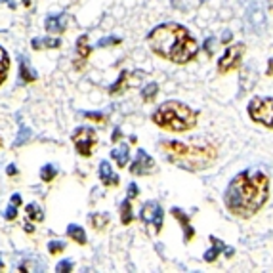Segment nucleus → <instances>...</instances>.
Returning <instances> with one entry per match:
<instances>
[{"mask_svg":"<svg viewBox=\"0 0 273 273\" xmlns=\"http://www.w3.org/2000/svg\"><path fill=\"white\" fill-rule=\"evenodd\" d=\"M73 143H75L76 151L82 155V157H92L94 147L98 143V136H96L94 128L90 126H78L75 132H73Z\"/></svg>","mask_w":273,"mask_h":273,"instance_id":"0eeeda50","label":"nucleus"},{"mask_svg":"<svg viewBox=\"0 0 273 273\" xmlns=\"http://www.w3.org/2000/svg\"><path fill=\"white\" fill-rule=\"evenodd\" d=\"M210 243H212V248H208L207 252H205V262H208V264H212V262H216V258L220 256V252H222V248H226L224 246V243L222 241H218L216 237H210Z\"/></svg>","mask_w":273,"mask_h":273,"instance_id":"dca6fc26","label":"nucleus"},{"mask_svg":"<svg viewBox=\"0 0 273 273\" xmlns=\"http://www.w3.org/2000/svg\"><path fill=\"white\" fill-rule=\"evenodd\" d=\"M67 235L71 237L75 243H78V245H86V231H84V227H80V226H76V224H69L67 226Z\"/></svg>","mask_w":273,"mask_h":273,"instance_id":"f3484780","label":"nucleus"},{"mask_svg":"<svg viewBox=\"0 0 273 273\" xmlns=\"http://www.w3.org/2000/svg\"><path fill=\"white\" fill-rule=\"evenodd\" d=\"M245 50L246 46L243 42H239V44H233V46H229L224 52V56L218 59V71L224 75V73H229V71H233L237 67L241 65V59L245 56Z\"/></svg>","mask_w":273,"mask_h":273,"instance_id":"6e6552de","label":"nucleus"},{"mask_svg":"<svg viewBox=\"0 0 273 273\" xmlns=\"http://www.w3.org/2000/svg\"><path fill=\"white\" fill-rule=\"evenodd\" d=\"M0 2H4V0H0Z\"/></svg>","mask_w":273,"mask_h":273,"instance_id":"a19ab883","label":"nucleus"},{"mask_svg":"<svg viewBox=\"0 0 273 273\" xmlns=\"http://www.w3.org/2000/svg\"><path fill=\"white\" fill-rule=\"evenodd\" d=\"M172 216L176 218L179 222V226L184 227V231H186V241H191L193 235H195V229L191 227V222H189V216L184 212V210H179V208H172Z\"/></svg>","mask_w":273,"mask_h":273,"instance_id":"ddd939ff","label":"nucleus"},{"mask_svg":"<svg viewBox=\"0 0 273 273\" xmlns=\"http://www.w3.org/2000/svg\"><path fill=\"white\" fill-rule=\"evenodd\" d=\"M153 123L162 130L170 132H188L191 128L197 126L199 115L181 102H164L157 107V111L153 113Z\"/></svg>","mask_w":273,"mask_h":273,"instance_id":"20e7f679","label":"nucleus"},{"mask_svg":"<svg viewBox=\"0 0 273 273\" xmlns=\"http://www.w3.org/2000/svg\"><path fill=\"white\" fill-rule=\"evenodd\" d=\"M23 4H25V6L29 8V6H31V0H23Z\"/></svg>","mask_w":273,"mask_h":273,"instance_id":"4c0bfd02","label":"nucleus"},{"mask_svg":"<svg viewBox=\"0 0 273 273\" xmlns=\"http://www.w3.org/2000/svg\"><path fill=\"white\" fill-rule=\"evenodd\" d=\"M31 46H33V50H42V48H59L61 46V40H59V38H50V37L35 38V40L31 42Z\"/></svg>","mask_w":273,"mask_h":273,"instance_id":"a211bd4d","label":"nucleus"},{"mask_svg":"<svg viewBox=\"0 0 273 273\" xmlns=\"http://www.w3.org/2000/svg\"><path fill=\"white\" fill-rule=\"evenodd\" d=\"M153 170H155L153 157H151L147 151L140 149L138 155H136V159H134V162L130 164V174H134V176H149Z\"/></svg>","mask_w":273,"mask_h":273,"instance_id":"1a4fd4ad","label":"nucleus"},{"mask_svg":"<svg viewBox=\"0 0 273 273\" xmlns=\"http://www.w3.org/2000/svg\"><path fill=\"white\" fill-rule=\"evenodd\" d=\"M0 145H2V138H0Z\"/></svg>","mask_w":273,"mask_h":273,"instance_id":"ea45409f","label":"nucleus"},{"mask_svg":"<svg viewBox=\"0 0 273 273\" xmlns=\"http://www.w3.org/2000/svg\"><path fill=\"white\" fill-rule=\"evenodd\" d=\"M4 218H6V220H16V218H18V207L10 203V207L6 208V212H4Z\"/></svg>","mask_w":273,"mask_h":273,"instance_id":"c85d7f7f","label":"nucleus"},{"mask_svg":"<svg viewBox=\"0 0 273 273\" xmlns=\"http://www.w3.org/2000/svg\"><path fill=\"white\" fill-rule=\"evenodd\" d=\"M25 231H27V233H33V231H35V227L31 226V224H25Z\"/></svg>","mask_w":273,"mask_h":273,"instance_id":"f704fd0d","label":"nucleus"},{"mask_svg":"<svg viewBox=\"0 0 273 273\" xmlns=\"http://www.w3.org/2000/svg\"><path fill=\"white\" fill-rule=\"evenodd\" d=\"M109 44H121V38H117V37H113V38H102V40L98 42V46H100V48L109 46Z\"/></svg>","mask_w":273,"mask_h":273,"instance_id":"c756f323","label":"nucleus"},{"mask_svg":"<svg viewBox=\"0 0 273 273\" xmlns=\"http://www.w3.org/2000/svg\"><path fill=\"white\" fill-rule=\"evenodd\" d=\"M160 151L168 162L189 172L210 168L218 159V147L210 141H162Z\"/></svg>","mask_w":273,"mask_h":273,"instance_id":"7ed1b4c3","label":"nucleus"},{"mask_svg":"<svg viewBox=\"0 0 273 273\" xmlns=\"http://www.w3.org/2000/svg\"><path fill=\"white\" fill-rule=\"evenodd\" d=\"M10 203H12V205H16V207L19 208V205H21V195H19V193H14L12 199H10Z\"/></svg>","mask_w":273,"mask_h":273,"instance_id":"473e14b6","label":"nucleus"},{"mask_svg":"<svg viewBox=\"0 0 273 273\" xmlns=\"http://www.w3.org/2000/svg\"><path fill=\"white\" fill-rule=\"evenodd\" d=\"M140 218L143 222V226L147 229L149 235H157L162 227V220H164V212L160 208L159 203L155 201H147L140 210Z\"/></svg>","mask_w":273,"mask_h":273,"instance_id":"423d86ee","label":"nucleus"},{"mask_svg":"<svg viewBox=\"0 0 273 273\" xmlns=\"http://www.w3.org/2000/svg\"><path fill=\"white\" fill-rule=\"evenodd\" d=\"M56 176H57V168L54 164H44V166L40 168V179H42V181H52Z\"/></svg>","mask_w":273,"mask_h":273,"instance_id":"5701e85b","label":"nucleus"},{"mask_svg":"<svg viewBox=\"0 0 273 273\" xmlns=\"http://www.w3.org/2000/svg\"><path fill=\"white\" fill-rule=\"evenodd\" d=\"M248 115L254 123L273 130V98H252L248 102Z\"/></svg>","mask_w":273,"mask_h":273,"instance_id":"39448f33","label":"nucleus"},{"mask_svg":"<svg viewBox=\"0 0 273 273\" xmlns=\"http://www.w3.org/2000/svg\"><path fill=\"white\" fill-rule=\"evenodd\" d=\"M267 6H269V10L273 12V0H269V2H267Z\"/></svg>","mask_w":273,"mask_h":273,"instance_id":"e433bc0d","label":"nucleus"},{"mask_svg":"<svg viewBox=\"0 0 273 273\" xmlns=\"http://www.w3.org/2000/svg\"><path fill=\"white\" fill-rule=\"evenodd\" d=\"M147 40L157 56L178 65L193 61L199 54V42L191 37L188 29L178 23H162L155 27L149 33Z\"/></svg>","mask_w":273,"mask_h":273,"instance_id":"f03ea898","label":"nucleus"},{"mask_svg":"<svg viewBox=\"0 0 273 273\" xmlns=\"http://www.w3.org/2000/svg\"><path fill=\"white\" fill-rule=\"evenodd\" d=\"M269 197V179L260 170H243L229 181L224 195L227 210L237 218L248 220L258 214Z\"/></svg>","mask_w":273,"mask_h":273,"instance_id":"f257e3e1","label":"nucleus"},{"mask_svg":"<svg viewBox=\"0 0 273 273\" xmlns=\"http://www.w3.org/2000/svg\"><path fill=\"white\" fill-rule=\"evenodd\" d=\"M132 220H134L132 205H130V199H128V201H124L123 207H121V222H123L124 226H128V224H132Z\"/></svg>","mask_w":273,"mask_h":273,"instance_id":"4be33fe9","label":"nucleus"},{"mask_svg":"<svg viewBox=\"0 0 273 273\" xmlns=\"http://www.w3.org/2000/svg\"><path fill=\"white\" fill-rule=\"evenodd\" d=\"M100 179H102V184H104L105 188H117L119 186V176L113 172L111 164L107 160H104L100 164Z\"/></svg>","mask_w":273,"mask_h":273,"instance_id":"f8f14e48","label":"nucleus"},{"mask_svg":"<svg viewBox=\"0 0 273 273\" xmlns=\"http://www.w3.org/2000/svg\"><path fill=\"white\" fill-rule=\"evenodd\" d=\"M90 224L98 231H104L105 227L109 226V214H94V216H90Z\"/></svg>","mask_w":273,"mask_h":273,"instance_id":"412c9836","label":"nucleus"},{"mask_svg":"<svg viewBox=\"0 0 273 273\" xmlns=\"http://www.w3.org/2000/svg\"><path fill=\"white\" fill-rule=\"evenodd\" d=\"M8 73H10L8 52H6L4 48L0 46V84H2V82H6V78H8Z\"/></svg>","mask_w":273,"mask_h":273,"instance_id":"6ab92c4d","label":"nucleus"},{"mask_svg":"<svg viewBox=\"0 0 273 273\" xmlns=\"http://www.w3.org/2000/svg\"><path fill=\"white\" fill-rule=\"evenodd\" d=\"M157 92H159L157 82H149L147 86H143V90H141V98H143L145 102H151V100L157 96Z\"/></svg>","mask_w":273,"mask_h":273,"instance_id":"b1692460","label":"nucleus"},{"mask_svg":"<svg viewBox=\"0 0 273 273\" xmlns=\"http://www.w3.org/2000/svg\"><path fill=\"white\" fill-rule=\"evenodd\" d=\"M267 75H273V59H269V69H267Z\"/></svg>","mask_w":273,"mask_h":273,"instance_id":"c9c22d12","label":"nucleus"},{"mask_svg":"<svg viewBox=\"0 0 273 273\" xmlns=\"http://www.w3.org/2000/svg\"><path fill=\"white\" fill-rule=\"evenodd\" d=\"M56 271L61 273V271H73V262L71 260H63V262H59L56 265Z\"/></svg>","mask_w":273,"mask_h":273,"instance_id":"cd10ccee","label":"nucleus"},{"mask_svg":"<svg viewBox=\"0 0 273 273\" xmlns=\"http://www.w3.org/2000/svg\"><path fill=\"white\" fill-rule=\"evenodd\" d=\"M6 172H8V176H16V174H18V168H16V164H8Z\"/></svg>","mask_w":273,"mask_h":273,"instance_id":"72a5a7b5","label":"nucleus"},{"mask_svg":"<svg viewBox=\"0 0 273 273\" xmlns=\"http://www.w3.org/2000/svg\"><path fill=\"white\" fill-rule=\"evenodd\" d=\"M19 63H21V67H19V78H21V82H35L37 80V73L29 67L27 59L21 56L19 57Z\"/></svg>","mask_w":273,"mask_h":273,"instance_id":"2eb2a0df","label":"nucleus"},{"mask_svg":"<svg viewBox=\"0 0 273 273\" xmlns=\"http://www.w3.org/2000/svg\"><path fill=\"white\" fill-rule=\"evenodd\" d=\"M128 155H130V147H128L126 143H121L119 147H115V149L111 151V159H115L119 168H124V166L128 164Z\"/></svg>","mask_w":273,"mask_h":273,"instance_id":"4468645a","label":"nucleus"},{"mask_svg":"<svg viewBox=\"0 0 273 273\" xmlns=\"http://www.w3.org/2000/svg\"><path fill=\"white\" fill-rule=\"evenodd\" d=\"M29 138H31V130L23 126V128H21V134H19L18 138H16V147H19V145H23V143H25V141H27Z\"/></svg>","mask_w":273,"mask_h":273,"instance_id":"bb28decb","label":"nucleus"},{"mask_svg":"<svg viewBox=\"0 0 273 273\" xmlns=\"http://www.w3.org/2000/svg\"><path fill=\"white\" fill-rule=\"evenodd\" d=\"M69 16L67 14H54V16H48L46 18V27L48 33H54V35H61L63 31H67V25H69Z\"/></svg>","mask_w":273,"mask_h":273,"instance_id":"9d476101","label":"nucleus"},{"mask_svg":"<svg viewBox=\"0 0 273 273\" xmlns=\"http://www.w3.org/2000/svg\"><path fill=\"white\" fill-rule=\"evenodd\" d=\"M140 195V189L136 184H128V199H136Z\"/></svg>","mask_w":273,"mask_h":273,"instance_id":"7c9ffc66","label":"nucleus"},{"mask_svg":"<svg viewBox=\"0 0 273 273\" xmlns=\"http://www.w3.org/2000/svg\"><path fill=\"white\" fill-rule=\"evenodd\" d=\"M126 82H128V73H121V76L117 78V82L109 88V92H111V94H119L123 88H126Z\"/></svg>","mask_w":273,"mask_h":273,"instance_id":"393cba45","label":"nucleus"},{"mask_svg":"<svg viewBox=\"0 0 273 273\" xmlns=\"http://www.w3.org/2000/svg\"><path fill=\"white\" fill-rule=\"evenodd\" d=\"M48 250H50V254H59L61 250H65V243L63 241H50Z\"/></svg>","mask_w":273,"mask_h":273,"instance_id":"a878e982","label":"nucleus"},{"mask_svg":"<svg viewBox=\"0 0 273 273\" xmlns=\"http://www.w3.org/2000/svg\"><path fill=\"white\" fill-rule=\"evenodd\" d=\"M2 269H4V262H2V260H0V271H2Z\"/></svg>","mask_w":273,"mask_h":273,"instance_id":"58836bf2","label":"nucleus"},{"mask_svg":"<svg viewBox=\"0 0 273 273\" xmlns=\"http://www.w3.org/2000/svg\"><path fill=\"white\" fill-rule=\"evenodd\" d=\"M27 220H35V222H42L44 220V210L40 208L38 203H29L27 205Z\"/></svg>","mask_w":273,"mask_h":273,"instance_id":"aec40b11","label":"nucleus"},{"mask_svg":"<svg viewBox=\"0 0 273 273\" xmlns=\"http://www.w3.org/2000/svg\"><path fill=\"white\" fill-rule=\"evenodd\" d=\"M90 54H92V46L88 42V35H82L76 40V56H78V59L75 61L76 69H82V63L90 57Z\"/></svg>","mask_w":273,"mask_h":273,"instance_id":"9b49d317","label":"nucleus"},{"mask_svg":"<svg viewBox=\"0 0 273 273\" xmlns=\"http://www.w3.org/2000/svg\"><path fill=\"white\" fill-rule=\"evenodd\" d=\"M82 115H84L86 119H92V121H98V123L105 121V115H100V113H88V111H84Z\"/></svg>","mask_w":273,"mask_h":273,"instance_id":"2f4dec72","label":"nucleus"}]
</instances>
